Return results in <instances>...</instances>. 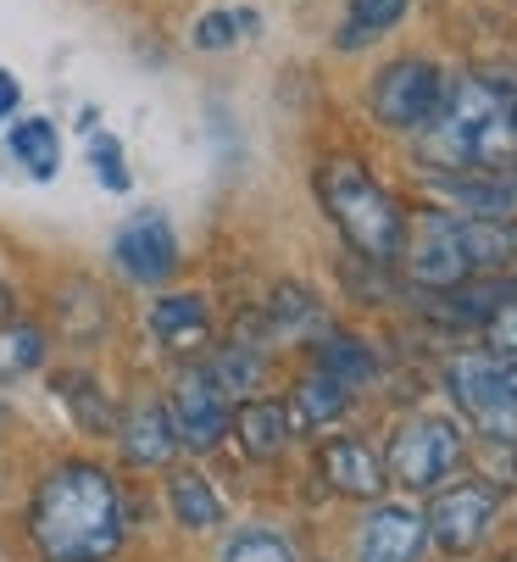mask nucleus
I'll list each match as a JSON object with an SVG mask.
<instances>
[{
	"instance_id": "4",
	"label": "nucleus",
	"mask_w": 517,
	"mask_h": 562,
	"mask_svg": "<svg viewBox=\"0 0 517 562\" xmlns=\"http://www.w3.org/2000/svg\"><path fill=\"white\" fill-rule=\"evenodd\" d=\"M446 390L473 418L479 435L517 446V362H506L495 351H462L446 368Z\"/></svg>"
},
{
	"instance_id": "21",
	"label": "nucleus",
	"mask_w": 517,
	"mask_h": 562,
	"mask_svg": "<svg viewBox=\"0 0 517 562\" xmlns=\"http://www.w3.org/2000/svg\"><path fill=\"white\" fill-rule=\"evenodd\" d=\"M412 0H351L345 7V29H339V45L357 50V45H373L379 34H390L401 18H406Z\"/></svg>"
},
{
	"instance_id": "24",
	"label": "nucleus",
	"mask_w": 517,
	"mask_h": 562,
	"mask_svg": "<svg viewBox=\"0 0 517 562\" xmlns=\"http://www.w3.org/2000/svg\"><path fill=\"white\" fill-rule=\"evenodd\" d=\"M256 29H262V18H256L250 7H223V12H206V18L195 23L190 45L212 56V50H234V45H245Z\"/></svg>"
},
{
	"instance_id": "22",
	"label": "nucleus",
	"mask_w": 517,
	"mask_h": 562,
	"mask_svg": "<svg viewBox=\"0 0 517 562\" xmlns=\"http://www.w3.org/2000/svg\"><path fill=\"white\" fill-rule=\"evenodd\" d=\"M317 368H323V373H334L345 390H362V384L379 373L373 351H368L362 340H351V335H328V340L317 346Z\"/></svg>"
},
{
	"instance_id": "6",
	"label": "nucleus",
	"mask_w": 517,
	"mask_h": 562,
	"mask_svg": "<svg viewBox=\"0 0 517 562\" xmlns=\"http://www.w3.org/2000/svg\"><path fill=\"white\" fill-rule=\"evenodd\" d=\"M446 85L451 78L428 61V56H395L390 67H379L373 78V117L395 134H423L435 123L440 101H446Z\"/></svg>"
},
{
	"instance_id": "17",
	"label": "nucleus",
	"mask_w": 517,
	"mask_h": 562,
	"mask_svg": "<svg viewBox=\"0 0 517 562\" xmlns=\"http://www.w3.org/2000/svg\"><path fill=\"white\" fill-rule=\"evenodd\" d=\"M345 407H351V390H345L334 373H323V368H312L306 379H295V390H290V401H284L290 429H306V435L323 429V424H339Z\"/></svg>"
},
{
	"instance_id": "16",
	"label": "nucleus",
	"mask_w": 517,
	"mask_h": 562,
	"mask_svg": "<svg viewBox=\"0 0 517 562\" xmlns=\"http://www.w3.org/2000/svg\"><path fill=\"white\" fill-rule=\"evenodd\" d=\"M167 513H172V524L190 529V535H212L228 518L223 496L206 485V473H195V468H172L167 473Z\"/></svg>"
},
{
	"instance_id": "8",
	"label": "nucleus",
	"mask_w": 517,
	"mask_h": 562,
	"mask_svg": "<svg viewBox=\"0 0 517 562\" xmlns=\"http://www.w3.org/2000/svg\"><path fill=\"white\" fill-rule=\"evenodd\" d=\"M167 413H172V429H179V446L190 451H217L223 435H228V390L212 379L206 362H190L172 373V401H167Z\"/></svg>"
},
{
	"instance_id": "32",
	"label": "nucleus",
	"mask_w": 517,
	"mask_h": 562,
	"mask_svg": "<svg viewBox=\"0 0 517 562\" xmlns=\"http://www.w3.org/2000/svg\"><path fill=\"white\" fill-rule=\"evenodd\" d=\"M506 562H517V557H506Z\"/></svg>"
},
{
	"instance_id": "15",
	"label": "nucleus",
	"mask_w": 517,
	"mask_h": 562,
	"mask_svg": "<svg viewBox=\"0 0 517 562\" xmlns=\"http://www.w3.org/2000/svg\"><path fill=\"white\" fill-rule=\"evenodd\" d=\"M228 429L239 435V446H245V457H256V462H268V457H279L284 446H290V413H284V401H256V395H245V401H234V418H228Z\"/></svg>"
},
{
	"instance_id": "9",
	"label": "nucleus",
	"mask_w": 517,
	"mask_h": 562,
	"mask_svg": "<svg viewBox=\"0 0 517 562\" xmlns=\"http://www.w3.org/2000/svg\"><path fill=\"white\" fill-rule=\"evenodd\" d=\"M495 513H501V496L495 485H479V479H462V485L440 491L435 502H428L423 524H428V540H435L440 551L451 557H468L490 540L495 529Z\"/></svg>"
},
{
	"instance_id": "18",
	"label": "nucleus",
	"mask_w": 517,
	"mask_h": 562,
	"mask_svg": "<svg viewBox=\"0 0 517 562\" xmlns=\"http://www.w3.org/2000/svg\"><path fill=\"white\" fill-rule=\"evenodd\" d=\"M7 150H12V162L40 184H50L61 173V134H56L50 117H12L7 123Z\"/></svg>"
},
{
	"instance_id": "5",
	"label": "nucleus",
	"mask_w": 517,
	"mask_h": 562,
	"mask_svg": "<svg viewBox=\"0 0 517 562\" xmlns=\"http://www.w3.org/2000/svg\"><path fill=\"white\" fill-rule=\"evenodd\" d=\"M462 424L457 418H440V413H417L406 418L395 435H390V457H384V473L406 491H440V479H451L462 468Z\"/></svg>"
},
{
	"instance_id": "23",
	"label": "nucleus",
	"mask_w": 517,
	"mask_h": 562,
	"mask_svg": "<svg viewBox=\"0 0 517 562\" xmlns=\"http://www.w3.org/2000/svg\"><path fill=\"white\" fill-rule=\"evenodd\" d=\"M56 395L67 401V413L78 429H90V435H117V413H112V401L101 395L95 379H56Z\"/></svg>"
},
{
	"instance_id": "26",
	"label": "nucleus",
	"mask_w": 517,
	"mask_h": 562,
	"mask_svg": "<svg viewBox=\"0 0 517 562\" xmlns=\"http://www.w3.org/2000/svg\"><path fill=\"white\" fill-rule=\"evenodd\" d=\"M83 156H90V168H95V179L112 190V195H128V150H123V139L117 134H101V128H90V139H83Z\"/></svg>"
},
{
	"instance_id": "11",
	"label": "nucleus",
	"mask_w": 517,
	"mask_h": 562,
	"mask_svg": "<svg viewBox=\"0 0 517 562\" xmlns=\"http://www.w3.org/2000/svg\"><path fill=\"white\" fill-rule=\"evenodd\" d=\"M423 540H428V524L417 507L379 502L357 529V562H417Z\"/></svg>"
},
{
	"instance_id": "30",
	"label": "nucleus",
	"mask_w": 517,
	"mask_h": 562,
	"mask_svg": "<svg viewBox=\"0 0 517 562\" xmlns=\"http://www.w3.org/2000/svg\"><path fill=\"white\" fill-rule=\"evenodd\" d=\"M12 312V290H7V279H0V317Z\"/></svg>"
},
{
	"instance_id": "27",
	"label": "nucleus",
	"mask_w": 517,
	"mask_h": 562,
	"mask_svg": "<svg viewBox=\"0 0 517 562\" xmlns=\"http://www.w3.org/2000/svg\"><path fill=\"white\" fill-rule=\"evenodd\" d=\"M317 324H323V317H317V301L306 290H295V284H279L273 290V301H268V329L273 335H306Z\"/></svg>"
},
{
	"instance_id": "19",
	"label": "nucleus",
	"mask_w": 517,
	"mask_h": 562,
	"mask_svg": "<svg viewBox=\"0 0 517 562\" xmlns=\"http://www.w3.org/2000/svg\"><path fill=\"white\" fill-rule=\"evenodd\" d=\"M457 234H462V251H468L473 273H501L517 257V228L506 217L468 212V217H457Z\"/></svg>"
},
{
	"instance_id": "3",
	"label": "nucleus",
	"mask_w": 517,
	"mask_h": 562,
	"mask_svg": "<svg viewBox=\"0 0 517 562\" xmlns=\"http://www.w3.org/2000/svg\"><path fill=\"white\" fill-rule=\"evenodd\" d=\"M317 201L328 212V223L339 228V239L351 246L362 262L390 268L401 262L406 246V212L401 201L357 162V156H328L317 168Z\"/></svg>"
},
{
	"instance_id": "20",
	"label": "nucleus",
	"mask_w": 517,
	"mask_h": 562,
	"mask_svg": "<svg viewBox=\"0 0 517 562\" xmlns=\"http://www.w3.org/2000/svg\"><path fill=\"white\" fill-rule=\"evenodd\" d=\"M50 357V335L29 317H0V390L7 384H23L45 368Z\"/></svg>"
},
{
	"instance_id": "13",
	"label": "nucleus",
	"mask_w": 517,
	"mask_h": 562,
	"mask_svg": "<svg viewBox=\"0 0 517 562\" xmlns=\"http://www.w3.org/2000/svg\"><path fill=\"white\" fill-rule=\"evenodd\" d=\"M145 329L161 351H190L212 335V312H206V295L195 290H172V295H156L150 312H145Z\"/></svg>"
},
{
	"instance_id": "29",
	"label": "nucleus",
	"mask_w": 517,
	"mask_h": 562,
	"mask_svg": "<svg viewBox=\"0 0 517 562\" xmlns=\"http://www.w3.org/2000/svg\"><path fill=\"white\" fill-rule=\"evenodd\" d=\"M23 106V85H18V72L12 67H0V128H7Z\"/></svg>"
},
{
	"instance_id": "12",
	"label": "nucleus",
	"mask_w": 517,
	"mask_h": 562,
	"mask_svg": "<svg viewBox=\"0 0 517 562\" xmlns=\"http://www.w3.org/2000/svg\"><path fill=\"white\" fill-rule=\"evenodd\" d=\"M317 473L328 479V491L351 496V502H373V496L390 485L384 462H379L362 440H351V435H334V440L317 446Z\"/></svg>"
},
{
	"instance_id": "31",
	"label": "nucleus",
	"mask_w": 517,
	"mask_h": 562,
	"mask_svg": "<svg viewBox=\"0 0 517 562\" xmlns=\"http://www.w3.org/2000/svg\"><path fill=\"white\" fill-rule=\"evenodd\" d=\"M0 424H7V407H0Z\"/></svg>"
},
{
	"instance_id": "10",
	"label": "nucleus",
	"mask_w": 517,
	"mask_h": 562,
	"mask_svg": "<svg viewBox=\"0 0 517 562\" xmlns=\"http://www.w3.org/2000/svg\"><path fill=\"white\" fill-rule=\"evenodd\" d=\"M112 257L134 284H167L172 273H179V234H172V223L156 206L134 212L112 239Z\"/></svg>"
},
{
	"instance_id": "1",
	"label": "nucleus",
	"mask_w": 517,
	"mask_h": 562,
	"mask_svg": "<svg viewBox=\"0 0 517 562\" xmlns=\"http://www.w3.org/2000/svg\"><path fill=\"white\" fill-rule=\"evenodd\" d=\"M29 540L45 562H112L128 540L117 479L101 462L50 468L29 502Z\"/></svg>"
},
{
	"instance_id": "2",
	"label": "nucleus",
	"mask_w": 517,
	"mask_h": 562,
	"mask_svg": "<svg viewBox=\"0 0 517 562\" xmlns=\"http://www.w3.org/2000/svg\"><path fill=\"white\" fill-rule=\"evenodd\" d=\"M423 156L446 173H517V106L501 90V78L457 72L446 101L417 134Z\"/></svg>"
},
{
	"instance_id": "28",
	"label": "nucleus",
	"mask_w": 517,
	"mask_h": 562,
	"mask_svg": "<svg viewBox=\"0 0 517 562\" xmlns=\"http://www.w3.org/2000/svg\"><path fill=\"white\" fill-rule=\"evenodd\" d=\"M217 562H301V557H295V546H290L284 535H273V529H239V535L223 546Z\"/></svg>"
},
{
	"instance_id": "14",
	"label": "nucleus",
	"mask_w": 517,
	"mask_h": 562,
	"mask_svg": "<svg viewBox=\"0 0 517 562\" xmlns=\"http://www.w3.org/2000/svg\"><path fill=\"white\" fill-rule=\"evenodd\" d=\"M117 451L128 468H167L172 451H179V429H172V413L161 401H145L117 424Z\"/></svg>"
},
{
	"instance_id": "25",
	"label": "nucleus",
	"mask_w": 517,
	"mask_h": 562,
	"mask_svg": "<svg viewBox=\"0 0 517 562\" xmlns=\"http://www.w3.org/2000/svg\"><path fill=\"white\" fill-rule=\"evenodd\" d=\"M206 368L228 390V401H245V390H256V379H262V351L245 346V340H228V346H217V357Z\"/></svg>"
},
{
	"instance_id": "7",
	"label": "nucleus",
	"mask_w": 517,
	"mask_h": 562,
	"mask_svg": "<svg viewBox=\"0 0 517 562\" xmlns=\"http://www.w3.org/2000/svg\"><path fill=\"white\" fill-rule=\"evenodd\" d=\"M401 262L412 273L417 290L440 295V290H457L473 279V262L462 251V234H457V217L451 212H417L406 223V246H401Z\"/></svg>"
}]
</instances>
